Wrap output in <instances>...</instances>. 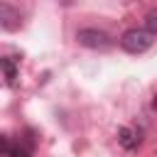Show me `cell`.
<instances>
[{
    "label": "cell",
    "instance_id": "6",
    "mask_svg": "<svg viewBox=\"0 0 157 157\" xmlns=\"http://www.w3.org/2000/svg\"><path fill=\"white\" fill-rule=\"evenodd\" d=\"M12 152V147H10V140L5 137V135H0V155H10Z\"/></svg>",
    "mask_w": 157,
    "mask_h": 157
},
{
    "label": "cell",
    "instance_id": "2",
    "mask_svg": "<svg viewBox=\"0 0 157 157\" xmlns=\"http://www.w3.org/2000/svg\"><path fill=\"white\" fill-rule=\"evenodd\" d=\"M76 42L86 49H96V52H108L113 47V39L108 32L103 29H96V27H83L76 32Z\"/></svg>",
    "mask_w": 157,
    "mask_h": 157
},
{
    "label": "cell",
    "instance_id": "5",
    "mask_svg": "<svg viewBox=\"0 0 157 157\" xmlns=\"http://www.w3.org/2000/svg\"><path fill=\"white\" fill-rule=\"evenodd\" d=\"M130 137H132V132H130L128 128H120V142H123L125 147H132V145H135V140H130Z\"/></svg>",
    "mask_w": 157,
    "mask_h": 157
},
{
    "label": "cell",
    "instance_id": "7",
    "mask_svg": "<svg viewBox=\"0 0 157 157\" xmlns=\"http://www.w3.org/2000/svg\"><path fill=\"white\" fill-rule=\"evenodd\" d=\"M10 155H12V157H32V155H29L27 150H12Z\"/></svg>",
    "mask_w": 157,
    "mask_h": 157
},
{
    "label": "cell",
    "instance_id": "8",
    "mask_svg": "<svg viewBox=\"0 0 157 157\" xmlns=\"http://www.w3.org/2000/svg\"><path fill=\"white\" fill-rule=\"evenodd\" d=\"M152 108H155V110H157V96H155V101H152Z\"/></svg>",
    "mask_w": 157,
    "mask_h": 157
},
{
    "label": "cell",
    "instance_id": "3",
    "mask_svg": "<svg viewBox=\"0 0 157 157\" xmlns=\"http://www.w3.org/2000/svg\"><path fill=\"white\" fill-rule=\"evenodd\" d=\"M22 27V15L10 5V2H0V29L5 32H17Z\"/></svg>",
    "mask_w": 157,
    "mask_h": 157
},
{
    "label": "cell",
    "instance_id": "1",
    "mask_svg": "<svg viewBox=\"0 0 157 157\" xmlns=\"http://www.w3.org/2000/svg\"><path fill=\"white\" fill-rule=\"evenodd\" d=\"M155 37L147 32V29H140V27H132V29H125L123 37H120V47L128 52V54H142L152 47Z\"/></svg>",
    "mask_w": 157,
    "mask_h": 157
},
{
    "label": "cell",
    "instance_id": "4",
    "mask_svg": "<svg viewBox=\"0 0 157 157\" xmlns=\"http://www.w3.org/2000/svg\"><path fill=\"white\" fill-rule=\"evenodd\" d=\"M145 29H147L152 37H157V7L147 12V17H145Z\"/></svg>",
    "mask_w": 157,
    "mask_h": 157
}]
</instances>
